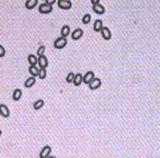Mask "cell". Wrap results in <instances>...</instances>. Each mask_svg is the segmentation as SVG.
<instances>
[{
	"label": "cell",
	"mask_w": 160,
	"mask_h": 158,
	"mask_svg": "<svg viewBox=\"0 0 160 158\" xmlns=\"http://www.w3.org/2000/svg\"><path fill=\"white\" fill-rule=\"evenodd\" d=\"M68 44V39L66 38H63V37H59L57 38L55 42H53V46L55 49H64Z\"/></svg>",
	"instance_id": "6da1fadb"
},
{
	"label": "cell",
	"mask_w": 160,
	"mask_h": 158,
	"mask_svg": "<svg viewBox=\"0 0 160 158\" xmlns=\"http://www.w3.org/2000/svg\"><path fill=\"white\" fill-rule=\"evenodd\" d=\"M56 3H57L58 7L61 10H70L72 7V4H71L70 0H58V1H56Z\"/></svg>",
	"instance_id": "7a4b0ae2"
},
{
	"label": "cell",
	"mask_w": 160,
	"mask_h": 158,
	"mask_svg": "<svg viewBox=\"0 0 160 158\" xmlns=\"http://www.w3.org/2000/svg\"><path fill=\"white\" fill-rule=\"evenodd\" d=\"M101 85H102V81H101V78H99V77H95L94 80L88 85L89 86V89L90 91H96V89H99L100 87H101Z\"/></svg>",
	"instance_id": "3957f363"
},
{
	"label": "cell",
	"mask_w": 160,
	"mask_h": 158,
	"mask_svg": "<svg viewBox=\"0 0 160 158\" xmlns=\"http://www.w3.org/2000/svg\"><path fill=\"white\" fill-rule=\"evenodd\" d=\"M95 78V74H94V71H88V72H86L84 75H83V80H82V83H86V85H89L93 80Z\"/></svg>",
	"instance_id": "277c9868"
},
{
	"label": "cell",
	"mask_w": 160,
	"mask_h": 158,
	"mask_svg": "<svg viewBox=\"0 0 160 158\" xmlns=\"http://www.w3.org/2000/svg\"><path fill=\"white\" fill-rule=\"evenodd\" d=\"M38 11H39V13H42V14H49V13L52 12V6H49V5H46L45 3H43V4H40V5L38 6Z\"/></svg>",
	"instance_id": "5b68a950"
},
{
	"label": "cell",
	"mask_w": 160,
	"mask_h": 158,
	"mask_svg": "<svg viewBox=\"0 0 160 158\" xmlns=\"http://www.w3.org/2000/svg\"><path fill=\"white\" fill-rule=\"evenodd\" d=\"M49 65V61H48V57L45 55L38 57V67L39 69H46Z\"/></svg>",
	"instance_id": "8992f818"
},
{
	"label": "cell",
	"mask_w": 160,
	"mask_h": 158,
	"mask_svg": "<svg viewBox=\"0 0 160 158\" xmlns=\"http://www.w3.org/2000/svg\"><path fill=\"white\" fill-rule=\"evenodd\" d=\"M100 32H101V36H102V38L105 41H110L112 39V32H110V30L107 26H103Z\"/></svg>",
	"instance_id": "52a82bcc"
},
{
	"label": "cell",
	"mask_w": 160,
	"mask_h": 158,
	"mask_svg": "<svg viewBox=\"0 0 160 158\" xmlns=\"http://www.w3.org/2000/svg\"><path fill=\"white\" fill-rule=\"evenodd\" d=\"M83 30L82 29H76L72 33H70L71 35V38H72V41H78V39H81L82 38V36H83Z\"/></svg>",
	"instance_id": "ba28073f"
},
{
	"label": "cell",
	"mask_w": 160,
	"mask_h": 158,
	"mask_svg": "<svg viewBox=\"0 0 160 158\" xmlns=\"http://www.w3.org/2000/svg\"><path fill=\"white\" fill-rule=\"evenodd\" d=\"M0 115H1L3 118H9L10 117V109L6 105L1 104L0 105Z\"/></svg>",
	"instance_id": "9c48e42d"
},
{
	"label": "cell",
	"mask_w": 160,
	"mask_h": 158,
	"mask_svg": "<svg viewBox=\"0 0 160 158\" xmlns=\"http://www.w3.org/2000/svg\"><path fill=\"white\" fill-rule=\"evenodd\" d=\"M50 153H51V147H50L49 145H45V146L42 149L40 153H39V158H46V157L50 156Z\"/></svg>",
	"instance_id": "30bf717a"
},
{
	"label": "cell",
	"mask_w": 160,
	"mask_h": 158,
	"mask_svg": "<svg viewBox=\"0 0 160 158\" xmlns=\"http://www.w3.org/2000/svg\"><path fill=\"white\" fill-rule=\"evenodd\" d=\"M82 80H83V75L82 74H79V72H77V74H75V77H74V85L76 86V87H78V86H81L82 85Z\"/></svg>",
	"instance_id": "8fae6325"
},
{
	"label": "cell",
	"mask_w": 160,
	"mask_h": 158,
	"mask_svg": "<svg viewBox=\"0 0 160 158\" xmlns=\"http://www.w3.org/2000/svg\"><path fill=\"white\" fill-rule=\"evenodd\" d=\"M93 11L96 13V14H105V12H106V9H105V6L103 5H101V4H97V5H95V6H93Z\"/></svg>",
	"instance_id": "7c38bea8"
},
{
	"label": "cell",
	"mask_w": 160,
	"mask_h": 158,
	"mask_svg": "<svg viewBox=\"0 0 160 158\" xmlns=\"http://www.w3.org/2000/svg\"><path fill=\"white\" fill-rule=\"evenodd\" d=\"M38 5V0H26L25 1V7L27 10H33Z\"/></svg>",
	"instance_id": "4fadbf2b"
},
{
	"label": "cell",
	"mask_w": 160,
	"mask_h": 158,
	"mask_svg": "<svg viewBox=\"0 0 160 158\" xmlns=\"http://www.w3.org/2000/svg\"><path fill=\"white\" fill-rule=\"evenodd\" d=\"M27 61L30 63V67H37V64H38V57L36 55H29Z\"/></svg>",
	"instance_id": "5bb4252c"
},
{
	"label": "cell",
	"mask_w": 160,
	"mask_h": 158,
	"mask_svg": "<svg viewBox=\"0 0 160 158\" xmlns=\"http://www.w3.org/2000/svg\"><path fill=\"white\" fill-rule=\"evenodd\" d=\"M103 26H105V25H103V22H102L101 19H97V20H95V23H94V31H95V32H100Z\"/></svg>",
	"instance_id": "9a60e30c"
},
{
	"label": "cell",
	"mask_w": 160,
	"mask_h": 158,
	"mask_svg": "<svg viewBox=\"0 0 160 158\" xmlns=\"http://www.w3.org/2000/svg\"><path fill=\"white\" fill-rule=\"evenodd\" d=\"M70 35V26L69 25H63L62 30H61V37L66 38Z\"/></svg>",
	"instance_id": "2e32d148"
},
{
	"label": "cell",
	"mask_w": 160,
	"mask_h": 158,
	"mask_svg": "<svg viewBox=\"0 0 160 158\" xmlns=\"http://www.w3.org/2000/svg\"><path fill=\"white\" fill-rule=\"evenodd\" d=\"M36 85V77H29L27 80L25 81V83H24V86H25V88H31V87H33Z\"/></svg>",
	"instance_id": "e0dca14e"
},
{
	"label": "cell",
	"mask_w": 160,
	"mask_h": 158,
	"mask_svg": "<svg viewBox=\"0 0 160 158\" xmlns=\"http://www.w3.org/2000/svg\"><path fill=\"white\" fill-rule=\"evenodd\" d=\"M22 95H23V92H22V89L17 88V89H14V92H13L12 99H13L14 101H19V100L22 99Z\"/></svg>",
	"instance_id": "ac0fdd59"
},
{
	"label": "cell",
	"mask_w": 160,
	"mask_h": 158,
	"mask_svg": "<svg viewBox=\"0 0 160 158\" xmlns=\"http://www.w3.org/2000/svg\"><path fill=\"white\" fill-rule=\"evenodd\" d=\"M43 107H44V100L39 99V100L35 101V104H33V109H35V111H39V109L43 108Z\"/></svg>",
	"instance_id": "d6986e66"
},
{
	"label": "cell",
	"mask_w": 160,
	"mask_h": 158,
	"mask_svg": "<svg viewBox=\"0 0 160 158\" xmlns=\"http://www.w3.org/2000/svg\"><path fill=\"white\" fill-rule=\"evenodd\" d=\"M38 71H39L38 67H30L29 68V72L31 74L32 77H38Z\"/></svg>",
	"instance_id": "ffe728a7"
},
{
	"label": "cell",
	"mask_w": 160,
	"mask_h": 158,
	"mask_svg": "<svg viewBox=\"0 0 160 158\" xmlns=\"http://www.w3.org/2000/svg\"><path fill=\"white\" fill-rule=\"evenodd\" d=\"M90 22H92V16H90L89 13H87V14H84V16L82 17V23H83L84 25L89 24Z\"/></svg>",
	"instance_id": "44dd1931"
},
{
	"label": "cell",
	"mask_w": 160,
	"mask_h": 158,
	"mask_svg": "<svg viewBox=\"0 0 160 158\" xmlns=\"http://www.w3.org/2000/svg\"><path fill=\"white\" fill-rule=\"evenodd\" d=\"M45 77H46V69H39V71H38V78L44 80Z\"/></svg>",
	"instance_id": "7402d4cb"
},
{
	"label": "cell",
	"mask_w": 160,
	"mask_h": 158,
	"mask_svg": "<svg viewBox=\"0 0 160 158\" xmlns=\"http://www.w3.org/2000/svg\"><path fill=\"white\" fill-rule=\"evenodd\" d=\"M74 77H75V72H69L66 75V82L68 83H72L74 82Z\"/></svg>",
	"instance_id": "603a6c76"
},
{
	"label": "cell",
	"mask_w": 160,
	"mask_h": 158,
	"mask_svg": "<svg viewBox=\"0 0 160 158\" xmlns=\"http://www.w3.org/2000/svg\"><path fill=\"white\" fill-rule=\"evenodd\" d=\"M37 54H38V57L43 56V55L45 54V46H44V45H40V46L38 48V50H37Z\"/></svg>",
	"instance_id": "cb8c5ba5"
},
{
	"label": "cell",
	"mask_w": 160,
	"mask_h": 158,
	"mask_svg": "<svg viewBox=\"0 0 160 158\" xmlns=\"http://www.w3.org/2000/svg\"><path fill=\"white\" fill-rule=\"evenodd\" d=\"M5 54H6V51H5V48L0 44V57H4L5 56Z\"/></svg>",
	"instance_id": "d4e9b609"
},
{
	"label": "cell",
	"mask_w": 160,
	"mask_h": 158,
	"mask_svg": "<svg viewBox=\"0 0 160 158\" xmlns=\"http://www.w3.org/2000/svg\"><path fill=\"white\" fill-rule=\"evenodd\" d=\"M45 4H46V5H49V6H52L53 4H56V0H46Z\"/></svg>",
	"instance_id": "484cf974"
},
{
	"label": "cell",
	"mask_w": 160,
	"mask_h": 158,
	"mask_svg": "<svg viewBox=\"0 0 160 158\" xmlns=\"http://www.w3.org/2000/svg\"><path fill=\"white\" fill-rule=\"evenodd\" d=\"M90 3H92V5H93V6H95V5L100 4V0H90Z\"/></svg>",
	"instance_id": "4316f807"
},
{
	"label": "cell",
	"mask_w": 160,
	"mask_h": 158,
	"mask_svg": "<svg viewBox=\"0 0 160 158\" xmlns=\"http://www.w3.org/2000/svg\"><path fill=\"white\" fill-rule=\"evenodd\" d=\"M46 158H57V157H53V156H49V157H46Z\"/></svg>",
	"instance_id": "83f0119b"
},
{
	"label": "cell",
	"mask_w": 160,
	"mask_h": 158,
	"mask_svg": "<svg viewBox=\"0 0 160 158\" xmlns=\"http://www.w3.org/2000/svg\"><path fill=\"white\" fill-rule=\"evenodd\" d=\"M1 134H3V132H1V130H0V137H1Z\"/></svg>",
	"instance_id": "f1b7e54d"
}]
</instances>
